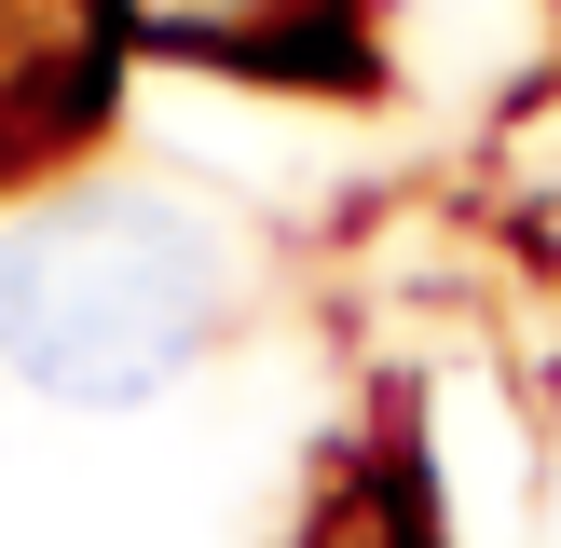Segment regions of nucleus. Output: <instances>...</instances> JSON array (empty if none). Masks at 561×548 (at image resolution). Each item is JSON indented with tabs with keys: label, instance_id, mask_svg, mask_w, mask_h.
I'll use <instances>...</instances> for the list:
<instances>
[{
	"label": "nucleus",
	"instance_id": "3",
	"mask_svg": "<svg viewBox=\"0 0 561 548\" xmlns=\"http://www.w3.org/2000/svg\"><path fill=\"white\" fill-rule=\"evenodd\" d=\"M151 14L233 69H356V0H151Z\"/></svg>",
	"mask_w": 561,
	"mask_h": 548
},
{
	"label": "nucleus",
	"instance_id": "1",
	"mask_svg": "<svg viewBox=\"0 0 561 548\" xmlns=\"http://www.w3.org/2000/svg\"><path fill=\"white\" fill-rule=\"evenodd\" d=\"M233 261L164 192H55L0 247V356L69 411H137L206 356Z\"/></svg>",
	"mask_w": 561,
	"mask_h": 548
},
{
	"label": "nucleus",
	"instance_id": "2",
	"mask_svg": "<svg viewBox=\"0 0 561 548\" xmlns=\"http://www.w3.org/2000/svg\"><path fill=\"white\" fill-rule=\"evenodd\" d=\"M124 69V0H0V179L55 164L110 110Z\"/></svg>",
	"mask_w": 561,
	"mask_h": 548
}]
</instances>
